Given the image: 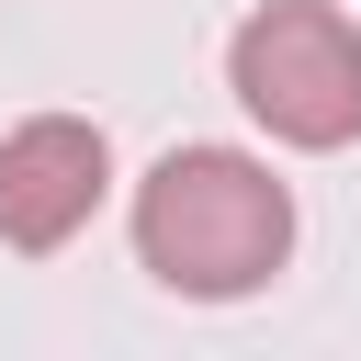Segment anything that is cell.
<instances>
[{"mask_svg":"<svg viewBox=\"0 0 361 361\" xmlns=\"http://www.w3.org/2000/svg\"><path fill=\"white\" fill-rule=\"evenodd\" d=\"M135 259L180 305L271 293L293 259V180L248 147H169L135 180Z\"/></svg>","mask_w":361,"mask_h":361,"instance_id":"1","label":"cell"},{"mask_svg":"<svg viewBox=\"0 0 361 361\" xmlns=\"http://www.w3.org/2000/svg\"><path fill=\"white\" fill-rule=\"evenodd\" d=\"M226 90L271 147H350L361 135V23L338 0H259L226 34Z\"/></svg>","mask_w":361,"mask_h":361,"instance_id":"2","label":"cell"},{"mask_svg":"<svg viewBox=\"0 0 361 361\" xmlns=\"http://www.w3.org/2000/svg\"><path fill=\"white\" fill-rule=\"evenodd\" d=\"M102 203H113V135L90 113H23L0 135V248L56 259Z\"/></svg>","mask_w":361,"mask_h":361,"instance_id":"3","label":"cell"}]
</instances>
